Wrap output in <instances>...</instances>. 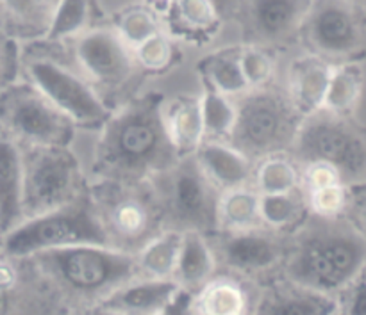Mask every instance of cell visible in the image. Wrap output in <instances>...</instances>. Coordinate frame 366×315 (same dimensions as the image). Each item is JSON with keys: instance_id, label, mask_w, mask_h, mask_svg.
Listing matches in <instances>:
<instances>
[{"instance_id": "6da1fadb", "label": "cell", "mask_w": 366, "mask_h": 315, "mask_svg": "<svg viewBox=\"0 0 366 315\" xmlns=\"http://www.w3.org/2000/svg\"><path fill=\"white\" fill-rule=\"evenodd\" d=\"M163 100L161 93H147L109 114L93 150L95 180L142 184L181 159L164 130Z\"/></svg>"}, {"instance_id": "7a4b0ae2", "label": "cell", "mask_w": 366, "mask_h": 315, "mask_svg": "<svg viewBox=\"0 0 366 315\" xmlns=\"http://www.w3.org/2000/svg\"><path fill=\"white\" fill-rule=\"evenodd\" d=\"M286 244L281 266L290 284L338 299L365 273L366 239L363 227L347 217L324 220L307 216Z\"/></svg>"}, {"instance_id": "3957f363", "label": "cell", "mask_w": 366, "mask_h": 315, "mask_svg": "<svg viewBox=\"0 0 366 315\" xmlns=\"http://www.w3.org/2000/svg\"><path fill=\"white\" fill-rule=\"evenodd\" d=\"M36 277L66 301L89 303L104 298L139 277L136 255L111 246L74 244L38 252L27 259Z\"/></svg>"}, {"instance_id": "277c9868", "label": "cell", "mask_w": 366, "mask_h": 315, "mask_svg": "<svg viewBox=\"0 0 366 315\" xmlns=\"http://www.w3.org/2000/svg\"><path fill=\"white\" fill-rule=\"evenodd\" d=\"M234 102L236 120L231 143L252 162L279 153H290L304 114L286 91L274 88L249 89Z\"/></svg>"}, {"instance_id": "5b68a950", "label": "cell", "mask_w": 366, "mask_h": 315, "mask_svg": "<svg viewBox=\"0 0 366 315\" xmlns=\"http://www.w3.org/2000/svg\"><path fill=\"white\" fill-rule=\"evenodd\" d=\"M88 195L111 248L136 255L150 239L164 230L150 182L95 180L88 187Z\"/></svg>"}, {"instance_id": "8992f818", "label": "cell", "mask_w": 366, "mask_h": 315, "mask_svg": "<svg viewBox=\"0 0 366 315\" xmlns=\"http://www.w3.org/2000/svg\"><path fill=\"white\" fill-rule=\"evenodd\" d=\"M164 230L209 234L218 228L220 189L207 178L195 155H186L150 180Z\"/></svg>"}, {"instance_id": "52a82bcc", "label": "cell", "mask_w": 366, "mask_h": 315, "mask_svg": "<svg viewBox=\"0 0 366 315\" xmlns=\"http://www.w3.org/2000/svg\"><path fill=\"white\" fill-rule=\"evenodd\" d=\"M300 164L327 162L340 171L345 185L365 184L366 143L360 123L350 116L318 109L302 118L292 150Z\"/></svg>"}, {"instance_id": "ba28073f", "label": "cell", "mask_w": 366, "mask_h": 315, "mask_svg": "<svg viewBox=\"0 0 366 315\" xmlns=\"http://www.w3.org/2000/svg\"><path fill=\"white\" fill-rule=\"evenodd\" d=\"M74 244L109 246L88 189L68 205L24 220L2 234L0 252L11 260H24L38 252Z\"/></svg>"}, {"instance_id": "9c48e42d", "label": "cell", "mask_w": 366, "mask_h": 315, "mask_svg": "<svg viewBox=\"0 0 366 315\" xmlns=\"http://www.w3.org/2000/svg\"><path fill=\"white\" fill-rule=\"evenodd\" d=\"M31 46L24 57L27 81L49 98L57 109L66 114L75 127L100 128L113 110L95 91L84 75L59 59L54 41Z\"/></svg>"}, {"instance_id": "30bf717a", "label": "cell", "mask_w": 366, "mask_h": 315, "mask_svg": "<svg viewBox=\"0 0 366 315\" xmlns=\"http://www.w3.org/2000/svg\"><path fill=\"white\" fill-rule=\"evenodd\" d=\"M24 220L68 205L86 192L81 164L70 146H25L21 152Z\"/></svg>"}, {"instance_id": "8fae6325", "label": "cell", "mask_w": 366, "mask_h": 315, "mask_svg": "<svg viewBox=\"0 0 366 315\" xmlns=\"http://www.w3.org/2000/svg\"><path fill=\"white\" fill-rule=\"evenodd\" d=\"M0 125L20 146H70L75 135L74 121L29 81L0 93Z\"/></svg>"}, {"instance_id": "7c38bea8", "label": "cell", "mask_w": 366, "mask_h": 315, "mask_svg": "<svg viewBox=\"0 0 366 315\" xmlns=\"http://www.w3.org/2000/svg\"><path fill=\"white\" fill-rule=\"evenodd\" d=\"M299 38L313 56L331 64L363 59V6L349 0H313Z\"/></svg>"}, {"instance_id": "4fadbf2b", "label": "cell", "mask_w": 366, "mask_h": 315, "mask_svg": "<svg viewBox=\"0 0 366 315\" xmlns=\"http://www.w3.org/2000/svg\"><path fill=\"white\" fill-rule=\"evenodd\" d=\"M75 66L106 102L107 95L124 91L138 71L134 50L114 27L84 29L74 36Z\"/></svg>"}, {"instance_id": "5bb4252c", "label": "cell", "mask_w": 366, "mask_h": 315, "mask_svg": "<svg viewBox=\"0 0 366 315\" xmlns=\"http://www.w3.org/2000/svg\"><path fill=\"white\" fill-rule=\"evenodd\" d=\"M214 262L243 278H263L281 271L286 257V235L268 228L247 230H213L206 234Z\"/></svg>"}, {"instance_id": "9a60e30c", "label": "cell", "mask_w": 366, "mask_h": 315, "mask_svg": "<svg viewBox=\"0 0 366 315\" xmlns=\"http://www.w3.org/2000/svg\"><path fill=\"white\" fill-rule=\"evenodd\" d=\"M313 0H242L236 16L250 45L281 46L299 38Z\"/></svg>"}, {"instance_id": "2e32d148", "label": "cell", "mask_w": 366, "mask_h": 315, "mask_svg": "<svg viewBox=\"0 0 366 315\" xmlns=\"http://www.w3.org/2000/svg\"><path fill=\"white\" fill-rule=\"evenodd\" d=\"M179 289L172 278L138 277L111 292L93 310L104 314H164Z\"/></svg>"}, {"instance_id": "e0dca14e", "label": "cell", "mask_w": 366, "mask_h": 315, "mask_svg": "<svg viewBox=\"0 0 366 315\" xmlns=\"http://www.w3.org/2000/svg\"><path fill=\"white\" fill-rule=\"evenodd\" d=\"M193 155L207 178L220 191L249 185L254 177L252 160L227 141L204 139Z\"/></svg>"}, {"instance_id": "ac0fdd59", "label": "cell", "mask_w": 366, "mask_h": 315, "mask_svg": "<svg viewBox=\"0 0 366 315\" xmlns=\"http://www.w3.org/2000/svg\"><path fill=\"white\" fill-rule=\"evenodd\" d=\"M164 130L179 157L193 155L204 141L202 110L200 98L192 95H179L164 98L161 105Z\"/></svg>"}, {"instance_id": "d6986e66", "label": "cell", "mask_w": 366, "mask_h": 315, "mask_svg": "<svg viewBox=\"0 0 366 315\" xmlns=\"http://www.w3.org/2000/svg\"><path fill=\"white\" fill-rule=\"evenodd\" d=\"M257 314L268 315H329L340 312L338 299L300 285L282 282L261 294Z\"/></svg>"}, {"instance_id": "ffe728a7", "label": "cell", "mask_w": 366, "mask_h": 315, "mask_svg": "<svg viewBox=\"0 0 366 315\" xmlns=\"http://www.w3.org/2000/svg\"><path fill=\"white\" fill-rule=\"evenodd\" d=\"M332 66L335 64L311 53L297 59L290 68V89L286 93L304 116L324 105Z\"/></svg>"}, {"instance_id": "44dd1931", "label": "cell", "mask_w": 366, "mask_h": 315, "mask_svg": "<svg viewBox=\"0 0 366 315\" xmlns=\"http://www.w3.org/2000/svg\"><path fill=\"white\" fill-rule=\"evenodd\" d=\"M21 184V146L13 139L0 138V235L24 221Z\"/></svg>"}, {"instance_id": "7402d4cb", "label": "cell", "mask_w": 366, "mask_h": 315, "mask_svg": "<svg viewBox=\"0 0 366 315\" xmlns=\"http://www.w3.org/2000/svg\"><path fill=\"white\" fill-rule=\"evenodd\" d=\"M217 269L213 249L206 234L200 232H182L181 252H179L177 264H175L172 280L179 287L189 292H197Z\"/></svg>"}, {"instance_id": "603a6c76", "label": "cell", "mask_w": 366, "mask_h": 315, "mask_svg": "<svg viewBox=\"0 0 366 315\" xmlns=\"http://www.w3.org/2000/svg\"><path fill=\"white\" fill-rule=\"evenodd\" d=\"M167 13L170 31L189 41L211 38L222 24V16L211 0H170Z\"/></svg>"}, {"instance_id": "cb8c5ba5", "label": "cell", "mask_w": 366, "mask_h": 315, "mask_svg": "<svg viewBox=\"0 0 366 315\" xmlns=\"http://www.w3.org/2000/svg\"><path fill=\"white\" fill-rule=\"evenodd\" d=\"M249 306L245 287L231 277H211L192 298V314L242 315Z\"/></svg>"}, {"instance_id": "d4e9b609", "label": "cell", "mask_w": 366, "mask_h": 315, "mask_svg": "<svg viewBox=\"0 0 366 315\" xmlns=\"http://www.w3.org/2000/svg\"><path fill=\"white\" fill-rule=\"evenodd\" d=\"M363 59L335 64L322 109L352 118L363 100Z\"/></svg>"}, {"instance_id": "484cf974", "label": "cell", "mask_w": 366, "mask_h": 315, "mask_svg": "<svg viewBox=\"0 0 366 315\" xmlns=\"http://www.w3.org/2000/svg\"><path fill=\"white\" fill-rule=\"evenodd\" d=\"M310 216L302 187L275 195H259L261 227L286 235L293 234Z\"/></svg>"}, {"instance_id": "4316f807", "label": "cell", "mask_w": 366, "mask_h": 315, "mask_svg": "<svg viewBox=\"0 0 366 315\" xmlns=\"http://www.w3.org/2000/svg\"><path fill=\"white\" fill-rule=\"evenodd\" d=\"M59 0H0L7 29L18 38H45Z\"/></svg>"}, {"instance_id": "83f0119b", "label": "cell", "mask_w": 366, "mask_h": 315, "mask_svg": "<svg viewBox=\"0 0 366 315\" xmlns=\"http://www.w3.org/2000/svg\"><path fill=\"white\" fill-rule=\"evenodd\" d=\"M261 227L259 192L249 185L225 189L218 198L217 230H247Z\"/></svg>"}, {"instance_id": "f1b7e54d", "label": "cell", "mask_w": 366, "mask_h": 315, "mask_svg": "<svg viewBox=\"0 0 366 315\" xmlns=\"http://www.w3.org/2000/svg\"><path fill=\"white\" fill-rule=\"evenodd\" d=\"M238 52L239 50H222L200 61L199 71L206 88L225 96H239L249 91V84L239 66Z\"/></svg>"}, {"instance_id": "f546056e", "label": "cell", "mask_w": 366, "mask_h": 315, "mask_svg": "<svg viewBox=\"0 0 366 315\" xmlns=\"http://www.w3.org/2000/svg\"><path fill=\"white\" fill-rule=\"evenodd\" d=\"M182 232L163 230L150 239L138 253L139 277L143 278H172L181 252Z\"/></svg>"}, {"instance_id": "4dcf8cb0", "label": "cell", "mask_w": 366, "mask_h": 315, "mask_svg": "<svg viewBox=\"0 0 366 315\" xmlns=\"http://www.w3.org/2000/svg\"><path fill=\"white\" fill-rule=\"evenodd\" d=\"M279 155L264 157L259 160V166L254 170V182L259 195H275V192H288L300 187V171L293 159Z\"/></svg>"}, {"instance_id": "1f68e13d", "label": "cell", "mask_w": 366, "mask_h": 315, "mask_svg": "<svg viewBox=\"0 0 366 315\" xmlns=\"http://www.w3.org/2000/svg\"><path fill=\"white\" fill-rule=\"evenodd\" d=\"M200 110H202L204 139L229 141L236 120V105L231 96L206 88L204 95L200 96Z\"/></svg>"}, {"instance_id": "d6a6232c", "label": "cell", "mask_w": 366, "mask_h": 315, "mask_svg": "<svg viewBox=\"0 0 366 315\" xmlns=\"http://www.w3.org/2000/svg\"><path fill=\"white\" fill-rule=\"evenodd\" d=\"M89 0H59L50 21L46 41L61 43L88 29Z\"/></svg>"}, {"instance_id": "836d02e7", "label": "cell", "mask_w": 366, "mask_h": 315, "mask_svg": "<svg viewBox=\"0 0 366 315\" xmlns=\"http://www.w3.org/2000/svg\"><path fill=\"white\" fill-rule=\"evenodd\" d=\"M117 32L122 36L125 43L131 46L132 50L145 41L147 38L154 36L156 32L161 31L159 21H157L156 11L152 7L134 6L129 9L122 11L117 21Z\"/></svg>"}, {"instance_id": "e575fe53", "label": "cell", "mask_w": 366, "mask_h": 315, "mask_svg": "<svg viewBox=\"0 0 366 315\" xmlns=\"http://www.w3.org/2000/svg\"><path fill=\"white\" fill-rule=\"evenodd\" d=\"M304 195L311 216L324 217V220L345 217L347 205H349V185H327V187L304 191Z\"/></svg>"}, {"instance_id": "d590c367", "label": "cell", "mask_w": 366, "mask_h": 315, "mask_svg": "<svg viewBox=\"0 0 366 315\" xmlns=\"http://www.w3.org/2000/svg\"><path fill=\"white\" fill-rule=\"evenodd\" d=\"M174 53L172 39L163 31H159L136 46L134 59L142 70L164 71L172 64Z\"/></svg>"}, {"instance_id": "8d00e7d4", "label": "cell", "mask_w": 366, "mask_h": 315, "mask_svg": "<svg viewBox=\"0 0 366 315\" xmlns=\"http://www.w3.org/2000/svg\"><path fill=\"white\" fill-rule=\"evenodd\" d=\"M238 59L249 89L268 86L274 75V61L268 56L267 50L254 45L245 46V48H239Z\"/></svg>"}, {"instance_id": "74e56055", "label": "cell", "mask_w": 366, "mask_h": 315, "mask_svg": "<svg viewBox=\"0 0 366 315\" xmlns=\"http://www.w3.org/2000/svg\"><path fill=\"white\" fill-rule=\"evenodd\" d=\"M343 184V178L335 166L327 162H306L304 170L300 171V187L302 191H311V189L327 187V185Z\"/></svg>"}, {"instance_id": "f35d334b", "label": "cell", "mask_w": 366, "mask_h": 315, "mask_svg": "<svg viewBox=\"0 0 366 315\" xmlns=\"http://www.w3.org/2000/svg\"><path fill=\"white\" fill-rule=\"evenodd\" d=\"M340 310L350 315L366 314V287H365V273L357 277L349 287L338 296Z\"/></svg>"}, {"instance_id": "ab89813d", "label": "cell", "mask_w": 366, "mask_h": 315, "mask_svg": "<svg viewBox=\"0 0 366 315\" xmlns=\"http://www.w3.org/2000/svg\"><path fill=\"white\" fill-rule=\"evenodd\" d=\"M20 282V273H18L16 267L13 266V262L9 260H0V291L9 292Z\"/></svg>"}, {"instance_id": "60d3db41", "label": "cell", "mask_w": 366, "mask_h": 315, "mask_svg": "<svg viewBox=\"0 0 366 315\" xmlns=\"http://www.w3.org/2000/svg\"><path fill=\"white\" fill-rule=\"evenodd\" d=\"M211 2L217 6L218 14H220L222 20H224V18H232L238 14L242 0H211Z\"/></svg>"}, {"instance_id": "b9f144b4", "label": "cell", "mask_w": 366, "mask_h": 315, "mask_svg": "<svg viewBox=\"0 0 366 315\" xmlns=\"http://www.w3.org/2000/svg\"><path fill=\"white\" fill-rule=\"evenodd\" d=\"M147 2H149L150 7L156 11V9H167L168 4H170V0H147Z\"/></svg>"}, {"instance_id": "7bdbcfd3", "label": "cell", "mask_w": 366, "mask_h": 315, "mask_svg": "<svg viewBox=\"0 0 366 315\" xmlns=\"http://www.w3.org/2000/svg\"><path fill=\"white\" fill-rule=\"evenodd\" d=\"M9 306V301H7V292L0 291V314H4Z\"/></svg>"}, {"instance_id": "ee69618b", "label": "cell", "mask_w": 366, "mask_h": 315, "mask_svg": "<svg viewBox=\"0 0 366 315\" xmlns=\"http://www.w3.org/2000/svg\"><path fill=\"white\" fill-rule=\"evenodd\" d=\"M349 2L357 4V6H365V0H349Z\"/></svg>"}]
</instances>
